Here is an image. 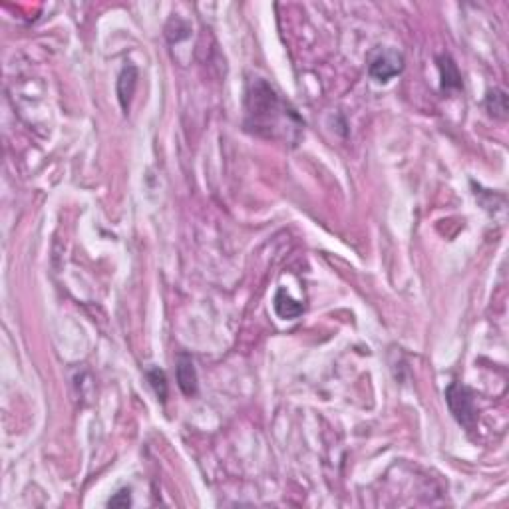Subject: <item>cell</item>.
I'll return each mask as SVG.
<instances>
[{"instance_id":"obj_1","label":"cell","mask_w":509,"mask_h":509,"mask_svg":"<svg viewBox=\"0 0 509 509\" xmlns=\"http://www.w3.org/2000/svg\"><path fill=\"white\" fill-rule=\"evenodd\" d=\"M247 120L245 127L268 140H291L289 131H301L303 120L293 108L268 86L263 78H257L247 88L245 98Z\"/></svg>"},{"instance_id":"obj_2","label":"cell","mask_w":509,"mask_h":509,"mask_svg":"<svg viewBox=\"0 0 509 509\" xmlns=\"http://www.w3.org/2000/svg\"><path fill=\"white\" fill-rule=\"evenodd\" d=\"M445 402L450 406V412L454 414V418L466 428V430H473L478 424V408L473 402V394L468 386L454 382L447 386L445 390Z\"/></svg>"},{"instance_id":"obj_3","label":"cell","mask_w":509,"mask_h":509,"mask_svg":"<svg viewBox=\"0 0 509 509\" xmlns=\"http://www.w3.org/2000/svg\"><path fill=\"white\" fill-rule=\"evenodd\" d=\"M404 70V56L394 48H386V50H378L368 66V74L372 80L386 84L392 78L398 76Z\"/></svg>"},{"instance_id":"obj_4","label":"cell","mask_w":509,"mask_h":509,"mask_svg":"<svg viewBox=\"0 0 509 509\" xmlns=\"http://www.w3.org/2000/svg\"><path fill=\"white\" fill-rule=\"evenodd\" d=\"M178 382L181 392L185 396L197 394V372L189 354L181 352L178 357Z\"/></svg>"},{"instance_id":"obj_5","label":"cell","mask_w":509,"mask_h":509,"mask_svg":"<svg viewBox=\"0 0 509 509\" xmlns=\"http://www.w3.org/2000/svg\"><path fill=\"white\" fill-rule=\"evenodd\" d=\"M303 310H305V306L301 305V303H296L293 296L287 293L285 289H279V291H277V294H275V313H277L280 318L291 320V318L301 317Z\"/></svg>"},{"instance_id":"obj_6","label":"cell","mask_w":509,"mask_h":509,"mask_svg":"<svg viewBox=\"0 0 509 509\" xmlns=\"http://www.w3.org/2000/svg\"><path fill=\"white\" fill-rule=\"evenodd\" d=\"M136 82H138V70H136V66H126L122 70V74H120V80H117V96H120V102H122L124 110H127L129 100L134 96Z\"/></svg>"},{"instance_id":"obj_7","label":"cell","mask_w":509,"mask_h":509,"mask_svg":"<svg viewBox=\"0 0 509 509\" xmlns=\"http://www.w3.org/2000/svg\"><path fill=\"white\" fill-rule=\"evenodd\" d=\"M440 70H442V84L444 89H459L461 88V76L458 72V66L450 56L440 58Z\"/></svg>"},{"instance_id":"obj_8","label":"cell","mask_w":509,"mask_h":509,"mask_svg":"<svg viewBox=\"0 0 509 509\" xmlns=\"http://www.w3.org/2000/svg\"><path fill=\"white\" fill-rule=\"evenodd\" d=\"M485 106H487L489 114L494 115V117L506 120V115H508V96H506V92H501V89H494V92L487 96Z\"/></svg>"},{"instance_id":"obj_9","label":"cell","mask_w":509,"mask_h":509,"mask_svg":"<svg viewBox=\"0 0 509 509\" xmlns=\"http://www.w3.org/2000/svg\"><path fill=\"white\" fill-rule=\"evenodd\" d=\"M148 382L152 384L153 392H155V396H157V400L166 402V398H167L166 372L159 368H150L148 370Z\"/></svg>"},{"instance_id":"obj_10","label":"cell","mask_w":509,"mask_h":509,"mask_svg":"<svg viewBox=\"0 0 509 509\" xmlns=\"http://www.w3.org/2000/svg\"><path fill=\"white\" fill-rule=\"evenodd\" d=\"M108 506H110V508H127V506H131V496H129V492H127V489H122L120 494H115V496L108 501Z\"/></svg>"}]
</instances>
